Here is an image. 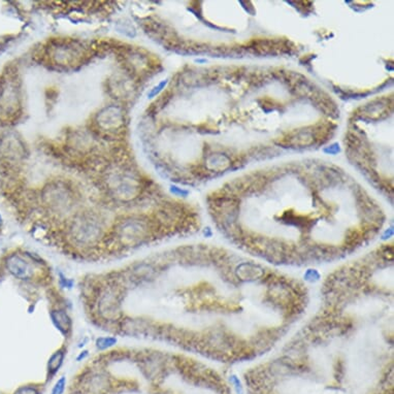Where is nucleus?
I'll list each match as a JSON object with an SVG mask.
<instances>
[{
  "label": "nucleus",
  "instance_id": "nucleus-1",
  "mask_svg": "<svg viewBox=\"0 0 394 394\" xmlns=\"http://www.w3.org/2000/svg\"><path fill=\"white\" fill-rule=\"evenodd\" d=\"M308 189L303 196H223L216 220L237 251L274 268H316L348 260L384 225L379 206L359 192L332 196Z\"/></svg>",
  "mask_w": 394,
  "mask_h": 394
},
{
  "label": "nucleus",
  "instance_id": "nucleus-2",
  "mask_svg": "<svg viewBox=\"0 0 394 394\" xmlns=\"http://www.w3.org/2000/svg\"><path fill=\"white\" fill-rule=\"evenodd\" d=\"M117 238L123 247H135L149 239L148 225L144 221L130 220L124 222L117 230Z\"/></svg>",
  "mask_w": 394,
  "mask_h": 394
},
{
  "label": "nucleus",
  "instance_id": "nucleus-3",
  "mask_svg": "<svg viewBox=\"0 0 394 394\" xmlns=\"http://www.w3.org/2000/svg\"><path fill=\"white\" fill-rule=\"evenodd\" d=\"M72 236L78 245H90L100 236L101 228L97 221L86 218L77 221L72 229Z\"/></svg>",
  "mask_w": 394,
  "mask_h": 394
},
{
  "label": "nucleus",
  "instance_id": "nucleus-4",
  "mask_svg": "<svg viewBox=\"0 0 394 394\" xmlns=\"http://www.w3.org/2000/svg\"><path fill=\"white\" fill-rule=\"evenodd\" d=\"M120 307V292L113 287L106 289L99 296L98 311L110 320L116 319Z\"/></svg>",
  "mask_w": 394,
  "mask_h": 394
},
{
  "label": "nucleus",
  "instance_id": "nucleus-5",
  "mask_svg": "<svg viewBox=\"0 0 394 394\" xmlns=\"http://www.w3.org/2000/svg\"><path fill=\"white\" fill-rule=\"evenodd\" d=\"M6 268L16 279L24 280V281L32 279L34 276L33 266L18 254H14L7 258Z\"/></svg>",
  "mask_w": 394,
  "mask_h": 394
},
{
  "label": "nucleus",
  "instance_id": "nucleus-6",
  "mask_svg": "<svg viewBox=\"0 0 394 394\" xmlns=\"http://www.w3.org/2000/svg\"><path fill=\"white\" fill-rule=\"evenodd\" d=\"M85 389L92 394H105L110 388V380L103 373H94L85 380Z\"/></svg>",
  "mask_w": 394,
  "mask_h": 394
},
{
  "label": "nucleus",
  "instance_id": "nucleus-7",
  "mask_svg": "<svg viewBox=\"0 0 394 394\" xmlns=\"http://www.w3.org/2000/svg\"><path fill=\"white\" fill-rule=\"evenodd\" d=\"M51 318H52V321L59 329L62 334L67 335L68 332H70L71 329V320L68 317L67 313L63 310H56L52 311L51 313Z\"/></svg>",
  "mask_w": 394,
  "mask_h": 394
},
{
  "label": "nucleus",
  "instance_id": "nucleus-8",
  "mask_svg": "<svg viewBox=\"0 0 394 394\" xmlns=\"http://www.w3.org/2000/svg\"><path fill=\"white\" fill-rule=\"evenodd\" d=\"M65 357V351L60 349L56 351L52 356H51L48 365H47V372H48V380L52 379L60 370V367L63 364V360Z\"/></svg>",
  "mask_w": 394,
  "mask_h": 394
},
{
  "label": "nucleus",
  "instance_id": "nucleus-9",
  "mask_svg": "<svg viewBox=\"0 0 394 394\" xmlns=\"http://www.w3.org/2000/svg\"><path fill=\"white\" fill-rule=\"evenodd\" d=\"M117 344V338L113 337H106V338H99L96 340V347L99 350H106L113 345Z\"/></svg>",
  "mask_w": 394,
  "mask_h": 394
},
{
  "label": "nucleus",
  "instance_id": "nucleus-10",
  "mask_svg": "<svg viewBox=\"0 0 394 394\" xmlns=\"http://www.w3.org/2000/svg\"><path fill=\"white\" fill-rule=\"evenodd\" d=\"M65 386H66V378L63 376L57 380V382L53 386L52 391H51L50 394H63V392L65 390Z\"/></svg>",
  "mask_w": 394,
  "mask_h": 394
},
{
  "label": "nucleus",
  "instance_id": "nucleus-11",
  "mask_svg": "<svg viewBox=\"0 0 394 394\" xmlns=\"http://www.w3.org/2000/svg\"><path fill=\"white\" fill-rule=\"evenodd\" d=\"M14 394H40L39 389L32 386H22L18 388Z\"/></svg>",
  "mask_w": 394,
  "mask_h": 394
},
{
  "label": "nucleus",
  "instance_id": "nucleus-12",
  "mask_svg": "<svg viewBox=\"0 0 394 394\" xmlns=\"http://www.w3.org/2000/svg\"><path fill=\"white\" fill-rule=\"evenodd\" d=\"M165 85H167V81H163L162 83H160L158 87H155V88L153 89V90H152V91L150 92L149 96H150V97H153V96H155V95H156L158 92H160V90H161V89H162V88H163Z\"/></svg>",
  "mask_w": 394,
  "mask_h": 394
},
{
  "label": "nucleus",
  "instance_id": "nucleus-13",
  "mask_svg": "<svg viewBox=\"0 0 394 394\" xmlns=\"http://www.w3.org/2000/svg\"><path fill=\"white\" fill-rule=\"evenodd\" d=\"M87 355H88V351H84V352H82V353L80 354L79 357H78V360H79V361H81L82 359H84V358L86 357Z\"/></svg>",
  "mask_w": 394,
  "mask_h": 394
},
{
  "label": "nucleus",
  "instance_id": "nucleus-14",
  "mask_svg": "<svg viewBox=\"0 0 394 394\" xmlns=\"http://www.w3.org/2000/svg\"><path fill=\"white\" fill-rule=\"evenodd\" d=\"M1 223H2V219H1V216H0V225H1Z\"/></svg>",
  "mask_w": 394,
  "mask_h": 394
}]
</instances>
